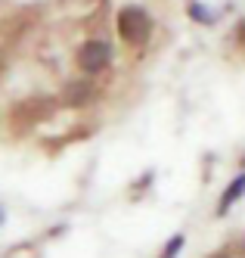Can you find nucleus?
Instances as JSON below:
<instances>
[{
	"instance_id": "1",
	"label": "nucleus",
	"mask_w": 245,
	"mask_h": 258,
	"mask_svg": "<svg viewBox=\"0 0 245 258\" xmlns=\"http://www.w3.org/2000/svg\"><path fill=\"white\" fill-rule=\"evenodd\" d=\"M149 31H152V19L143 7H124L118 10V34L121 41L130 47H143L149 41Z\"/></svg>"
},
{
	"instance_id": "2",
	"label": "nucleus",
	"mask_w": 245,
	"mask_h": 258,
	"mask_svg": "<svg viewBox=\"0 0 245 258\" xmlns=\"http://www.w3.org/2000/svg\"><path fill=\"white\" fill-rule=\"evenodd\" d=\"M112 66V47L100 38H93L87 44H81L78 50V69L84 75H103V72Z\"/></svg>"
},
{
	"instance_id": "3",
	"label": "nucleus",
	"mask_w": 245,
	"mask_h": 258,
	"mask_svg": "<svg viewBox=\"0 0 245 258\" xmlns=\"http://www.w3.org/2000/svg\"><path fill=\"white\" fill-rule=\"evenodd\" d=\"M97 100V84L90 78H74L62 90V106H90Z\"/></svg>"
},
{
	"instance_id": "4",
	"label": "nucleus",
	"mask_w": 245,
	"mask_h": 258,
	"mask_svg": "<svg viewBox=\"0 0 245 258\" xmlns=\"http://www.w3.org/2000/svg\"><path fill=\"white\" fill-rule=\"evenodd\" d=\"M56 109H59V106H56L53 97H41V100H28V103H22V106H16V109H13V118L25 115V121H41V118H50Z\"/></svg>"
},
{
	"instance_id": "5",
	"label": "nucleus",
	"mask_w": 245,
	"mask_h": 258,
	"mask_svg": "<svg viewBox=\"0 0 245 258\" xmlns=\"http://www.w3.org/2000/svg\"><path fill=\"white\" fill-rule=\"evenodd\" d=\"M239 196H245V171L230 183V187H227V193H223L220 196V206H217V215H227L230 212V206H233V202L239 199Z\"/></svg>"
},
{
	"instance_id": "6",
	"label": "nucleus",
	"mask_w": 245,
	"mask_h": 258,
	"mask_svg": "<svg viewBox=\"0 0 245 258\" xmlns=\"http://www.w3.org/2000/svg\"><path fill=\"white\" fill-rule=\"evenodd\" d=\"M183 243H186V236H183V233H177L174 239H168V246H165L161 258H177V255H180V249H183Z\"/></svg>"
},
{
	"instance_id": "7",
	"label": "nucleus",
	"mask_w": 245,
	"mask_h": 258,
	"mask_svg": "<svg viewBox=\"0 0 245 258\" xmlns=\"http://www.w3.org/2000/svg\"><path fill=\"white\" fill-rule=\"evenodd\" d=\"M190 16H193L196 22H205V25H214V13H208V10H205L202 4H199V7L193 4V7H190Z\"/></svg>"
},
{
	"instance_id": "8",
	"label": "nucleus",
	"mask_w": 245,
	"mask_h": 258,
	"mask_svg": "<svg viewBox=\"0 0 245 258\" xmlns=\"http://www.w3.org/2000/svg\"><path fill=\"white\" fill-rule=\"evenodd\" d=\"M239 41L245 44V22H239Z\"/></svg>"
}]
</instances>
